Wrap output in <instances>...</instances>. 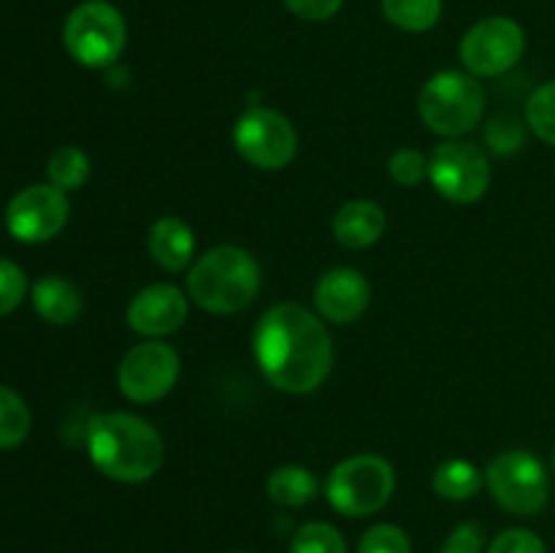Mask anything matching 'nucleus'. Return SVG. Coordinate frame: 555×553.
Returning a JSON list of instances; mask_svg holds the SVG:
<instances>
[{"instance_id":"nucleus-1","label":"nucleus","mask_w":555,"mask_h":553,"mask_svg":"<svg viewBox=\"0 0 555 553\" xmlns=\"http://www.w3.org/2000/svg\"><path fill=\"white\" fill-rule=\"evenodd\" d=\"M253 352L263 377L285 394H312L334 366V342L323 320L296 301L271 307L253 334Z\"/></svg>"},{"instance_id":"nucleus-2","label":"nucleus","mask_w":555,"mask_h":553,"mask_svg":"<svg viewBox=\"0 0 555 553\" xmlns=\"http://www.w3.org/2000/svg\"><path fill=\"white\" fill-rule=\"evenodd\" d=\"M87 453L108 480L144 483L160 472L166 445L144 417L130 412H103L87 426Z\"/></svg>"},{"instance_id":"nucleus-3","label":"nucleus","mask_w":555,"mask_h":553,"mask_svg":"<svg viewBox=\"0 0 555 553\" xmlns=\"http://www.w3.org/2000/svg\"><path fill=\"white\" fill-rule=\"evenodd\" d=\"M260 291V269L253 255L233 244L209 249L188 274V296L211 314L247 309Z\"/></svg>"},{"instance_id":"nucleus-4","label":"nucleus","mask_w":555,"mask_h":553,"mask_svg":"<svg viewBox=\"0 0 555 553\" xmlns=\"http://www.w3.org/2000/svg\"><path fill=\"white\" fill-rule=\"evenodd\" d=\"M417 112L431 133L459 139L480 125L486 114V90L466 70H439L423 85Z\"/></svg>"},{"instance_id":"nucleus-5","label":"nucleus","mask_w":555,"mask_h":553,"mask_svg":"<svg viewBox=\"0 0 555 553\" xmlns=\"http://www.w3.org/2000/svg\"><path fill=\"white\" fill-rule=\"evenodd\" d=\"M63 43L70 57L85 68H108L128 43L122 11L108 0H85L68 14Z\"/></svg>"},{"instance_id":"nucleus-6","label":"nucleus","mask_w":555,"mask_h":553,"mask_svg":"<svg viewBox=\"0 0 555 553\" xmlns=\"http://www.w3.org/2000/svg\"><path fill=\"white\" fill-rule=\"evenodd\" d=\"M396 491V472L385 459L372 453L352 455L336 464L325 480V497L336 513L366 518L379 513Z\"/></svg>"},{"instance_id":"nucleus-7","label":"nucleus","mask_w":555,"mask_h":553,"mask_svg":"<svg viewBox=\"0 0 555 553\" xmlns=\"http://www.w3.org/2000/svg\"><path fill=\"white\" fill-rule=\"evenodd\" d=\"M486 486L513 515H537L551 499V483L542 461L529 450H504L488 464Z\"/></svg>"},{"instance_id":"nucleus-8","label":"nucleus","mask_w":555,"mask_h":553,"mask_svg":"<svg viewBox=\"0 0 555 553\" xmlns=\"http://www.w3.org/2000/svg\"><path fill=\"white\" fill-rule=\"evenodd\" d=\"M233 146L249 166L280 171L298 152V133L291 119L276 108L253 106L233 125Z\"/></svg>"},{"instance_id":"nucleus-9","label":"nucleus","mask_w":555,"mask_h":553,"mask_svg":"<svg viewBox=\"0 0 555 553\" xmlns=\"http://www.w3.org/2000/svg\"><path fill=\"white\" fill-rule=\"evenodd\" d=\"M526 52V33L509 16H486L461 38V63L477 79L507 74Z\"/></svg>"},{"instance_id":"nucleus-10","label":"nucleus","mask_w":555,"mask_h":553,"mask_svg":"<svg viewBox=\"0 0 555 553\" xmlns=\"http://www.w3.org/2000/svg\"><path fill=\"white\" fill-rule=\"evenodd\" d=\"M428 177L437 193L453 204H475L491 184V163L469 141H444L428 157Z\"/></svg>"},{"instance_id":"nucleus-11","label":"nucleus","mask_w":555,"mask_h":553,"mask_svg":"<svg viewBox=\"0 0 555 553\" xmlns=\"http://www.w3.org/2000/svg\"><path fill=\"white\" fill-rule=\"evenodd\" d=\"M179 380V356L166 342H141L130 347L117 369L119 394L135 404L160 401Z\"/></svg>"},{"instance_id":"nucleus-12","label":"nucleus","mask_w":555,"mask_h":553,"mask_svg":"<svg viewBox=\"0 0 555 553\" xmlns=\"http://www.w3.org/2000/svg\"><path fill=\"white\" fill-rule=\"evenodd\" d=\"M70 215L68 195L54 184H30L5 206V228L22 244H43L57 236Z\"/></svg>"},{"instance_id":"nucleus-13","label":"nucleus","mask_w":555,"mask_h":553,"mask_svg":"<svg viewBox=\"0 0 555 553\" xmlns=\"http://www.w3.org/2000/svg\"><path fill=\"white\" fill-rule=\"evenodd\" d=\"M188 296L177 285L157 282L135 293L128 304V325L146 339H163L173 334L188 320Z\"/></svg>"},{"instance_id":"nucleus-14","label":"nucleus","mask_w":555,"mask_h":553,"mask_svg":"<svg viewBox=\"0 0 555 553\" xmlns=\"http://www.w3.org/2000/svg\"><path fill=\"white\" fill-rule=\"evenodd\" d=\"M372 298V285L366 276L350 266L325 271L314 285V307L331 323H356L369 307Z\"/></svg>"},{"instance_id":"nucleus-15","label":"nucleus","mask_w":555,"mask_h":553,"mask_svg":"<svg viewBox=\"0 0 555 553\" xmlns=\"http://www.w3.org/2000/svg\"><path fill=\"white\" fill-rule=\"evenodd\" d=\"M388 217L377 201H350L334 217V236L347 249H366L383 239Z\"/></svg>"},{"instance_id":"nucleus-16","label":"nucleus","mask_w":555,"mask_h":553,"mask_svg":"<svg viewBox=\"0 0 555 553\" xmlns=\"http://www.w3.org/2000/svg\"><path fill=\"white\" fill-rule=\"evenodd\" d=\"M152 260L166 271L188 269L195 253L193 228L179 217H160L146 236Z\"/></svg>"},{"instance_id":"nucleus-17","label":"nucleus","mask_w":555,"mask_h":553,"mask_svg":"<svg viewBox=\"0 0 555 553\" xmlns=\"http://www.w3.org/2000/svg\"><path fill=\"white\" fill-rule=\"evenodd\" d=\"M33 307H36L38 318L47 320L52 325H68L85 309V298H81L79 287L70 280L60 274H47L33 285Z\"/></svg>"},{"instance_id":"nucleus-18","label":"nucleus","mask_w":555,"mask_h":553,"mask_svg":"<svg viewBox=\"0 0 555 553\" xmlns=\"http://www.w3.org/2000/svg\"><path fill=\"white\" fill-rule=\"evenodd\" d=\"M266 491H269L271 502L280 507H307L309 502L318 499L320 483L307 466L285 464L271 472L266 480Z\"/></svg>"},{"instance_id":"nucleus-19","label":"nucleus","mask_w":555,"mask_h":553,"mask_svg":"<svg viewBox=\"0 0 555 553\" xmlns=\"http://www.w3.org/2000/svg\"><path fill=\"white\" fill-rule=\"evenodd\" d=\"M482 483H486V477H482V472L472 461L450 459L439 464V470L434 472L431 486L437 497L448 499V502H466V499H472L480 491Z\"/></svg>"},{"instance_id":"nucleus-20","label":"nucleus","mask_w":555,"mask_h":553,"mask_svg":"<svg viewBox=\"0 0 555 553\" xmlns=\"http://www.w3.org/2000/svg\"><path fill=\"white\" fill-rule=\"evenodd\" d=\"M385 20L404 33H426L442 20V0H379Z\"/></svg>"},{"instance_id":"nucleus-21","label":"nucleus","mask_w":555,"mask_h":553,"mask_svg":"<svg viewBox=\"0 0 555 553\" xmlns=\"http://www.w3.org/2000/svg\"><path fill=\"white\" fill-rule=\"evenodd\" d=\"M30 410L9 385H0V450L20 448L30 434Z\"/></svg>"},{"instance_id":"nucleus-22","label":"nucleus","mask_w":555,"mask_h":553,"mask_svg":"<svg viewBox=\"0 0 555 553\" xmlns=\"http://www.w3.org/2000/svg\"><path fill=\"white\" fill-rule=\"evenodd\" d=\"M49 184L60 188L63 193L79 190L81 184L90 179V157L79 146H60L52 157H49Z\"/></svg>"},{"instance_id":"nucleus-23","label":"nucleus","mask_w":555,"mask_h":553,"mask_svg":"<svg viewBox=\"0 0 555 553\" xmlns=\"http://www.w3.org/2000/svg\"><path fill=\"white\" fill-rule=\"evenodd\" d=\"M526 125L537 139L555 146V79L534 90L526 103Z\"/></svg>"},{"instance_id":"nucleus-24","label":"nucleus","mask_w":555,"mask_h":553,"mask_svg":"<svg viewBox=\"0 0 555 553\" xmlns=\"http://www.w3.org/2000/svg\"><path fill=\"white\" fill-rule=\"evenodd\" d=\"M291 553H347L345 537L331 524H304L291 542Z\"/></svg>"},{"instance_id":"nucleus-25","label":"nucleus","mask_w":555,"mask_h":553,"mask_svg":"<svg viewBox=\"0 0 555 553\" xmlns=\"http://www.w3.org/2000/svg\"><path fill=\"white\" fill-rule=\"evenodd\" d=\"M388 171L401 188H417L428 177V157L412 146H401L390 155Z\"/></svg>"},{"instance_id":"nucleus-26","label":"nucleus","mask_w":555,"mask_h":553,"mask_svg":"<svg viewBox=\"0 0 555 553\" xmlns=\"http://www.w3.org/2000/svg\"><path fill=\"white\" fill-rule=\"evenodd\" d=\"M358 553H412V542L399 526L377 524L361 537Z\"/></svg>"},{"instance_id":"nucleus-27","label":"nucleus","mask_w":555,"mask_h":553,"mask_svg":"<svg viewBox=\"0 0 555 553\" xmlns=\"http://www.w3.org/2000/svg\"><path fill=\"white\" fill-rule=\"evenodd\" d=\"M27 293V276L14 260L0 258V318L14 312Z\"/></svg>"},{"instance_id":"nucleus-28","label":"nucleus","mask_w":555,"mask_h":553,"mask_svg":"<svg viewBox=\"0 0 555 553\" xmlns=\"http://www.w3.org/2000/svg\"><path fill=\"white\" fill-rule=\"evenodd\" d=\"M488 144L499 155H509V152L520 150L524 146V125L515 117H507V114L491 119V125H488Z\"/></svg>"},{"instance_id":"nucleus-29","label":"nucleus","mask_w":555,"mask_h":553,"mask_svg":"<svg viewBox=\"0 0 555 553\" xmlns=\"http://www.w3.org/2000/svg\"><path fill=\"white\" fill-rule=\"evenodd\" d=\"M486 548V529L477 520H464L455 526L442 542L439 553H482Z\"/></svg>"},{"instance_id":"nucleus-30","label":"nucleus","mask_w":555,"mask_h":553,"mask_svg":"<svg viewBox=\"0 0 555 553\" xmlns=\"http://www.w3.org/2000/svg\"><path fill=\"white\" fill-rule=\"evenodd\" d=\"M488 553H547V548L534 531L507 529L488 545Z\"/></svg>"},{"instance_id":"nucleus-31","label":"nucleus","mask_w":555,"mask_h":553,"mask_svg":"<svg viewBox=\"0 0 555 553\" xmlns=\"http://www.w3.org/2000/svg\"><path fill=\"white\" fill-rule=\"evenodd\" d=\"M287 11L307 22H328L341 11L345 0H282Z\"/></svg>"},{"instance_id":"nucleus-32","label":"nucleus","mask_w":555,"mask_h":553,"mask_svg":"<svg viewBox=\"0 0 555 553\" xmlns=\"http://www.w3.org/2000/svg\"><path fill=\"white\" fill-rule=\"evenodd\" d=\"M553 470H555V450H553Z\"/></svg>"}]
</instances>
